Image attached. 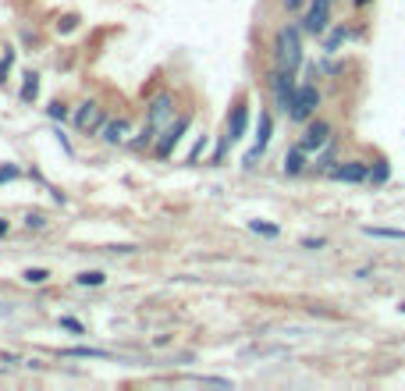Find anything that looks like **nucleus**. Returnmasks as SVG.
<instances>
[{
	"label": "nucleus",
	"instance_id": "obj_1",
	"mask_svg": "<svg viewBox=\"0 0 405 391\" xmlns=\"http://www.w3.org/2000/svg\"><path fill=\"white\" fill-rule=\"evenodd\" d=\"M302 25L299 22H288L281 33L274 36V68H285V72H299L306 53H302Z\"/></svg>",
	"mask_w": 405,
	"mask_h": 391
},
{
	"label": "nucleus",
	"instance_id": "obj_2",
	"mask_svg": "<svg viewBox=\"0 0 405 391\" xmlns=\"http://www.w3.org/2000/svg\"><path fill=\"white\" fill-rule=\"evenodd\" d=\"M189 128H192V114H178L167 128L157 132V142H153V157H157V160H167L174 149H178V142L185 139V132H189Z\"/></svg>",
	"mask_w": 405,
	"mask_h": 391
},
{
	"label": "nucleus",
	"instance_id": "obj_3",
	"mask_svg": "<svg viewBox=\"0 0 405 391\" xmlns=\"http://www.w3.org/2000/svg\"><path fill=\"white\" fill-rule=\"evenodd\" d=\"M320 103H324V97H320L317 82H302V85L295 89V103H292V110H288V122H292V125H306L309 117L320 110Z\"/></svg>",
	"mask_w": 405,
	"mask_h": 391
},
{
	"label": "nucleus",
	"instance_id": "obj_4",
	"mask_svg": "<svg viewBox=\"0 0 405 391\" xmlns=\"http://www.w3.org/2000/svg\"><path fill=\"white\" fill-rule=\"evenodd\" d=\"M72 122H75V132L78 135H100V128L107 125V110L97 100H82L72 110Z\"/></svg>",
	"mask_w": 405,
	"mask_h": 391
},
{
	"label": "nucleus",
	"instance_id": "obj_5",
	"mask_svg": "<svg viewBox=\"0 0 405 391\" xmlns=\"http://www.w3.org/2000/svg\"><path fill=\"white\" fill-rule=\"evenodd\" d=\"M331 8H334V0H309L306 11H302V18H299L302 33L320 40V36L327 33V28H331Z\"/></svg>",
	"mask_w": 405,
	"mask_h": 391
},
{
	"label": "nucleus",
	"instance_id": "obj_6",
	"mask_svg": "<svg viewBox=\"0 0 405 391\" xmlns=\"http://www.w3.org/2000/svg\"><path fill=\"white\" fill-rule=\"evenodd\" d=\"M178 117V103H174V93H157V97H149V103H146V125L149 128H167L171 122Z\"/></svg>",
	"mask_w": 405,
	"mask_h": 391
},
{
	"label": "nucleus",
	"instance_id": "obj_7",
	"mask_svg": "<svg viewBox=\"0 0 405 391\" xmlns=\"http://www.w3.org/2000/svg\"><path fill=\"white\" fill-rule=\"evenodd\" d=\"M295 89H299L295 72L274 68V75H270V93H274V107L281 110L285 117H288V110H292V103H295Z\"/></svg>",
	"mask_w": 405,
	"mask_h": 391
},
{
	"label": "nucleus",
	"instance_id": "obj_8",
	"mask_svg": "<svg viewBox=\"0 0 405 391\" xmlns=\"http://www.w3.org/2000/svg\"><path fill=\"white\" fill-rule=\"evenodd\" d=\"M334 139V125L327 122V117H309L306 122V128H302V139H299V146L306 149V153H317V149L324 146V142H331Z\"/></svg>",
	"mask_w": 405,
	"mask_h": 391
},
{
	"label": "nucleus",
	"instance_id": "obj_9",
	"mask_svg": "<svg viewBox=\"0 0 405 391\" xmlns=\"http://www.w3.org/2000/svg\"><path fill=\"white\" fill-rule=\"evenodd\" d=\"M270 135H274V117H270V110H260V122H256V142H253V149H249V153L242 157V167L253 171V167H256V160H263L267 146H270Z\"/></svg>",
	"mask_w": 405,
	"mask_h": 391
},
{
	"label": "nucleus",
	"instance_id": "obj_10",
	"mask_svg": "<svg viewBox=\"0 0 405 391\" xmlns=\"http://www.w3.org/2000/svg\"><path fill=\"white\" fill-rule=\"evenodd\" d=\"M366 174H370V164L359 160V157H352V160H338V164L327 171V178H334V182H349V185L366 182Z\"/></svg>",
	"mask_w": 405,
	"mask_h": 391
},
{
	"label": "nucleus",
	"instance_id": "obj_11",
	"mask_svg": "<svg viewBox=\"0 0 405 391\" xmlns=\"http://www.w3.org/2000/svg\"><path fill=\"white\" fill-rule=\"evenodd\" d=\"M129 135H132V122L124 114L107 117V125L100 128V142L104 146H124V142H129Z\"/></svg>",
	"mask_w": 405,
	"mask_h": 391
},
{
	"label": "nucleus",
	"instance_id": "obj_12",
	"mask_svg": "<svg viewBox=\"0 0 405 391\" xmlns=\"http://www.w3.org/2000/svg\"><path fill=\"white\" fill-rule=\"evenodd\" d=\"M245 128H249V103H235L231 107V114H228V139L231 142H238L242 135H245Z\"/></svg>",
	"mask_w": 405,
	"mask_h": 391
},
{
	"label": "nucleus",
	"instance_id": "obj_13",
	"mask_svg": "<svg viewBox=\"0 0 405 391\" xmlns=\"http://www.w3.org/2000/svg\"><path fill=\"white\" fill-rule=\"evenodd\" d=\"M334 164H338V139L324 142V146L317 149V153H313V164H309V167H313L317 174H327Z\"/></svg>",
	"mask_w": 405,
	"mask_h": 391
},
{
	"label": "nucleus",
	"instance_id": "obj_14",
	"mask_svg": "<svg viewBox=\"0 0 405 391\" xmlns=\"http://www.w3.org/2000/svg\"><path fill=\"white\" fill-rule=\"evenodd\" d=\"M309 167V153H306V149L295 142L292 149H288V153H285V164H281V171L288 174V178H295V174H302Z\"/></svg>",
	"mask_w": 405,
	"mask_h": 391
},
{
	"label": "nucleus",
	"instance_id": "obj_15",
	"mask_svg": "<svg viewBox=\"0 0 405 391\" xmlns=\"http://www.w3.org/2000/svg\"><path fill=\"white\" fill-rule=\"evenodd\" d=\"M356 33L352 28H345V25H331L327 33H324V53H338V47L345 43V40H352Z\"/></svg>",
	"mask_w": 405,
	"mask_h": 391
},
{
	"label": "nucleus",
	"instance_id": "obj_16",
	"mask_svg": "<svg viewBox=\"0 0 405 391\" xmlns=\"http://www.w3.org/2000/svg\"><path fill=\"white\" fill-rule=\"evenodd\" d=\"M65 359H110L107 349H92V345H72V349H60Z\"/></svg>",
	"mask_w": 405,
	"mask_h": 391
},
{
	"label": "nucleus",
	"instance_id": "obj_17",
	"mask_svg": "<svg viewBox=\"0 0 405 391\" xmlns=\"http://www.w3.org/2000/svg\"><path fill=\"white\" fill-rule=\"evenodd\" d=\"M22 78H25V82H22V89H18V100H22V103H36V97H40V75H36V72H25Z\"/></svg>",
	"mask_w": 405,
	"mask_h": 391
},
{
	"label": "nucleus",
	"instance_id": "obj_18",
	"mask_svg": "<svg viewBox=\"0 0 405 391\" xmlns=\"http://www.w3.org/2000/svg\"><path fill=\"white\" fill-rule=\"evenodd\" d=\"M153 142H157V128H149L142 122V128L135 135H129V142H124V146H132V149H153Z\"/></svg>",
	"mask_w": 405,
	"mask_h": 391
},
{
	"label": "nucleus",
	"instance_id": "obj_19",
	"mask_svg": "<svg viewBox=\"0 0 405 391\" xmlns=\"http://www.w3.org/2000/svg\"><path fill=\"white\" fill-rule=\"evenodd\" d=\"M391 178V164L388 160H377V167H370V174H366V182L373 185V189H381L384 182Z\"/></svg>",
	"mask_w": 405,
	"mask_h": 391
},
{
	"label": "nucleus",
	"instance_id": "obj_20",
	"mask_svg": "<svg viewBox=\"0 0 405 391\" xmlns=\"http://www.w3.org/2000/svg\"><path fill=\"white\" fill-rule=\"evenodd\" d=\"M75 285H82V288H100V285H107V274H104V270H82V274L75 278Z\"/></svg>",
	"mask_w": 405,
	"mask_h": 391
},
{
	"label": "nucleus",
	"instance_id": "obj_21",
	"mask_svg": "<svg viewBox=\"0 0 405 391\" xmlns=\"http://www.w3.org/2000/svg\"><path fill=\"white\" fill-rule=\"evenodd\" d=\"M47 114H50V122H60V125H65L68 117H72V107H68L65 100H53V103L47 107Z\"/></svg>",
	"mask_w": 405,
	"mask_h": 391
},
{
	"label": "nucleus",
	"instance_id": "obj_22",
	"mask_svg": "<svg viewBox=\"0 0 405 391\" xmlns=\"http://www.w3.org/2000/svg\"><path fill=\"white\" fill-rule=\"evenodd\" d=\"M22 281H25V285H47V281H50V270H47V267H28L25 274H22Z\"/></svg>",
	"mask_w": 405,
	"mask_h": 391
},
{
	"label": "nucleus",
	"instance_id": "obj_23",
	"mask_svg": "<svg viewBox=\"0 0 405 391\" xmlns=\"http://www.w3.org/2000/svg\"><path fill=\"white\" fill-rule=\"evenodd\" d=\"M366 235H373V238H395V242H405V231L402 228H363Z\"/></svg>",
	"mask_w": 405,
	"mask_h": 391
},
{
	"label": "nucleus",
	"instance_id": "obj_24",
	"mask_svg": "<svg viewBox=\"0 0 405 391\" xmlns=\"http://www.w3.org/2000/svg\"><path fill=\"white\" fill-rule=\"evenodd\" d=\"M249 231H256V235H263V238H277V235H281V228H277V224H267V221H249Z\"/></svg>",
	"mask_w": 405,
	"mask_h": 391
},
{
	"label": "nucleus",
	"instance_id": "obj_25",
	"mask_svg": "<svg viewBox=\"0 0 405 391\" xmlns=\"http://www.w3.org/2000/svg\"><path fill=\"white\" fill-rule=\"evenodd\" d=\"M206 142H210V135H196V142H192V149H189V157H185V164H196V160L206 153Z\"/></svg>",
	"mask_w": 405,
	"mask_h": 391
},
{
	"label": "nucleus",
	"instance_id": "obj_26",
	"mask_svg": "<svg viewBox=\"0 0 405 391\" xmlns=\"http://www.w3.org/2000/svg\"><path fill=\"white\" fill-rule=\"evenodd\" d=\"M25 228L28 231H43L47 228V214H40V210H28V214H25Z\"/></svg>",
	"mask_w": 405,
	"mask_h": 391
},
{
	"label": "nucleus",
	"instance_id": "obj_27",
	"mask_svg": "<svg viewBox=\"0 0 405 391\" xmlns=\"http://www.w3.org/2000/svg\"><path fill=\"white\" fill-rule=\"evenodd\" d=\"M11 68H15V50H11V47H4V61H0V82H4V78L11 75Z\"/></svg>",
	"mask_w": 405,
	"mask_h": 391
},
{
	"label": "nucleus",
	"instance_id": "obj_28",
	"mask_svg": "<svg viewBox=\"0 0 405 391\" xmlns=\"http://www.w3.org/2000/svg\"><path fill=\"white\" fill-rule=\"evenodd\" d=\"M60 327H65V331H72V335H85L82 320H75V317H60Z\"/></svg>",
	"mask_w": 405,
	"mask_h": 391
},
{
	"label": "nucleus",
	"instance_id": "obj_29",
	"mask_svg": "<svg viewBox=\"0 0 405 391\" xmlns=\"http://www.w3.org/2000/svg\"><path fill=\"white\" fill-rule=\"evenodd\" d=\"M228 146H231V139H228V135H221V142H217V149H213V157H210V160H213V164H221V160H224V153H228Z\"/></svg>",
	"mask_w": 405,
	"mask_h": 391
},
{
	"label": "nucleus",
	"instance_id": "obj_30",
	"mask_svg": "<svg viewBox=\"0 0 405 391\" xmlns=\"http://www.w3.org/2000/svg\"><path fill=\"white\" fill-rule=\"evenodd\" d=\"M306 4H309V0H281V8H285L288 15H302Z\"/></svg>",
	"mask_w": 405,
	"mask_h": 391
},
{
	"label": "nucleus",
	"instance_id": "obj_31",
	"mask_svg": "<svg viewBox=\"0 0 405 391\" xmlns=\"http://www.w3.org/2000/svg\"><path fill=\"white\" fill-rule=\"evenodd\" d=\"M299 246H302V249H313V253H317V249H324V246H327V238H302Z\"/></svg>",
	"mask_w": 405,
	"mask_h": 391
},
{
	"label": "nucleus",
	"instance_id": "obj_32",
	"mask_svg": "<svg viewBox=\"0 0 405 391\" xmlns=\"http://www.w3.org/2000/svg\"><path fill=\"white\" fill-rule=\"evenodd\" d=\"M18 174H22V171H18L15 164H8V167H0V182H15Z\"/></svg>",
	"mask_w": 405,
	"mask_h": 391
},
{
	"label": "nucleus",
	"instance_id": "obj_33",
	"mask_svg": "<svg viewBox=\"0 0 405 391\" xmlns=\"http://www.w3.org/2000/svg\"><path fill=\"white\" fill-rule=\"evenodd\" d=\"M53 135H57V142H60V149H65L68 157H75V149H72V142H68V135L60 132V128H53Z\"/></svg>",
	"mask_w": 405,
	"mask_h": 391
},
{
	"label": "nucleus",
	"instance_id": "obj_34",
	"mask_svg": "<svg viewBox=\"0 0 405 391\" xmlns=\"http://www.w3.org/2000/svg\"><path fill=\"white\" fill-rule=\"evenodd\" d=\"M60 33H68V28H75V18H65V22H57Z\"/></svg>",
	"mask_w": 405,
	"mask_h": 391
},
{
	"label": "nucleus",
	"instance_id": "obj_35",
	"mask_svg": "<svg viewBox=\"0 0 405 391\" xmlns=\"http://www.w3.org/2000/svg\"><path fill=\"white\" fill-rule=\"evenodd\" d=\"M8 231H11V224H8V221H4V217H0V238H4V235H8Z\"/></svg>",
	"mask_w": 405,
	"mask_h": 391
},
{
	"label": "nucleus",
	"instance_id": "obj_36",
	"mask_svg": "<svg viewBox=\"0 0 405 391\" xmlns=\"http://www.w3.org/2000/svg\"><path fill=\"white\" fill-rule=\"evenodd\" d=\"M352 4H356V8L363 11V8H370V4H373V0H352Z\"/></svg>",
	"mask_w": 405,
	"mask_h": 391
},
{
	"label": "nucleus",
	"instance_id": "obj_37",
	"mask_svg": "<svg viewBox=\"0 0 405 391\" xmlns=\"http://www.w3.org/2000/svg\"><path fill=\"white\" fill-rule=\"evenodd\" d=\"M398 310H402V313H405V299H402V303H398Z\"/></svg>",
	"mask_w": 405,
	"mask_h": 391
}]
</instances>
